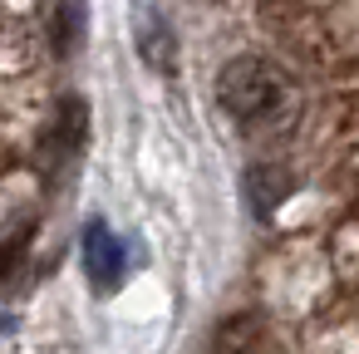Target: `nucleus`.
I'll list each match as a JSON object with an SVG mask.
<instances>
[{
    "mask_svg": "<svg viewBox=\"0 0 359 354\" xmlns=\"http://www.w3.org/2000/svg\"><path fill=\"white\" fill-rule=\"evenodd\" d=\"M84 275H89L99 290H114L118 275H123V246H118V236H114L104 222H94V226L84 231Z\"/></svg>",
    "mask_w": 359,
    "mask_h": 354,
    "instance_id": "2",
    "label": "nucleus"
},
{
    "mask_svg": "<svg viewBox=\"0 0 359 354\" xmlns=\"http://www.w3.org/2000/svg\"><path fill=\"white\" fill-rule=\"evenodd\" d=\"M280 94H285L280 74H276L266 60H256V55H241V60H231V64L217 74V99H222V109H226L231 118H241V123H256V118L276 114Z\"/></svg>",
    "mask_w": 359,
    "mask_h": 354,
    "instance_id": "1",
    "label": "nucleus"
},
{
    "mask_svg": "<svg viewBox=\"0 0 359 354\" xmlns=\"http://www.w3.org/2000/svg\"><path fill=\"white\" fill-rule=\"evenodd\" d=\"M217 354H280V349L256 315H236L217 329Z\"/></svg>",
    "mask_w": 359,
    "mask_h": 354,
    "instance_id": "3",
    "label": "nucleus"
},
{
    "mask_svg": "<svg viewBox=\"0 0 359 354\" xmlns=\"http://www.w3.org/2000/svg\"><path fill=\"white\" fill-rule=\"evenodd\" d=\"M79 133H84V104L79 99H65L60 104V123L50 128V143H60V153H74L79 148Z\"/></svg>",
    "mask_w": 359,
    "mask_h": 354,
    "instance_id": "4",
    "label": "nucleus"
}]
</instances>
